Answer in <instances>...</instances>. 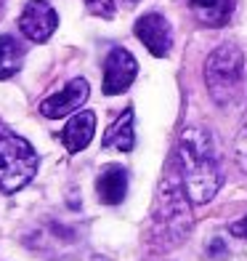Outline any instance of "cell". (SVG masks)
I'll use <instances>...</instances> for the list:
<instances>
[{
    "label": "cell",
    "mask_w": 247,
    "mask_h": 261,
    "mask_svg": "<svg viewBox=\"0 0 247 261\" xmlns=\"http://www.w3.org/2000/svg\"><path fill=\"white\" fill-rule=\"evenodd\" d=\"M181 168V179L186 187V195L194 205L210 203L223 184V165L221 152L215 147V139L207 128H186L178 139V152H175Z\"/></svg>",
    "instance_id": "obj_1"
},
{
    "label": "cell",
    "mask_w": 247,
    "mask_h": 261,
    "mask_svg": "<svg viewBox=\"0 0 247 261\" xmlns=\"http://www.w3.org/2000/svg\"><path fill=\"white\" fill-rule=\"evenodd\" d=\"M192 232V200L186 195L181 179L178 160L165 168V176L157 189L155 211H151L149 227V248L155 253H168L178 248Z\"/></svg>",
    "instance_id": "obj_2"
},
{
    "label": "cell",
    "mask_w": 247,
    "mask_h": 261,
    "mask_svg": "<svg viewBox=\"0 0 247 261\" xmlns=\"http://www.w3.org/2000/svg\"><path fill=\"white\" fill-rule=\"evenodd\" d=\"M40 158L24 136L0 123V192L14 195L27 187L38 173Z\"/></svg>",
    "instance_id": "obj_3"
},
{
    "label": "cell",
    "mask_w": 247,
    "mask_h": 261,
    "mask_svg": "<svg viewBox=\"0 0 247 261\" xmlns=\"http://www.w3.org/2000/svg\"><path fill=\"white\" fill-rule=\"evenodd\" d=\"M242 69H244V56L239 51V45L221 43L218 48L210 51L205 62V83L215 104L229 107L239 99Z\"/></svg>",
    "instance_id": "obj_4"
},
{
    "label": "cell",
    "mask_w": 247,
    "mask_h": 261,
    "mask_svg": "<svg viewBox=\"0 0 247 261\" xmlns=\"http://www.w3.org/2000/svg\"><path fill=\"white\" fill-rule=\"evenodd\" d=\"M58 27V14L48 0H29L19 16V30L32 43H48Z\"/></svg>",
    "instance_id": "obj_5"
},
{
    "label": "cell",
    "mask_w": 247,
    "mask_h": 261,
    "mask_svg": "<svg viewBox=\"0 0 247 261\" xmlns=\"http://www.w3.org/2000/svg\"><path fill=\"white\" fill-rule=\"evenodd\" d=\"M136 75H138V62L133 59V54L125 48H112L107 54V62H104V93L107 96L125 93L133 86Z\"/></svg>",
    "instance_id": "obj_6"
},
{
    "label": "cell",
    "mask_w": 247,
    "mask_h": 261,
    "mask_svg": "<svg viewBox=\"0 0 247 261\" xmlns=\"http://www.w3.org/2000/svg\"><path fill=\"white\" fill-rule=\"evenodd\" d=\"M136 38L146 45V51L151 56H160L165 59L173 48V30H170V21L165 19L162 14L151 11V14H144L136 21Z\"/></svg>",
    "instance_id": "obj_7"
},
{
    "label": "cell",
    "mask_w": 247,
    "mask_h": 261,
    "mask_svg": "<svg viewBox=\"0 0 247 261\" xmlns=\"http://www.w3.org/2000/svg\"><path fill=\"white\" fill-rule=\"evenodd\" d=\"M88 93H90L88 80L85 77H75V80H69L58 93H53V96H48V99L40 104V115L51 117V120L67 117V115L77 112L80 107L88 101Z\"/></svg>",
    "instance_id": "obj_8"
},
{
    "label": "cell",
    "mask_w": 247,
    "mask_h": 261,
    "mask_svg": "<svg viewBox=\"0 0 247 261\" xmlns=\"http://www.w3.org/2000/svg\"><path fill=\"white\" fill-rule=\"evenodd\" d=\"M93 134H96V115H93L90 110H82L75 117H69V123L64 125L61 144L67 147V152L75 155V152H82L90 144Z\"/></svg>",
    "instance_id": "obj_9"
},
{
    "label": "cell",
    "mask_w": 247,
    "mask_h": 261,
    "mask_svg": "<svg viewBox=\"0 0 247 261\" xmlns=\"http://www.w3.org/2000/svg\"><path fill=\"white\" fill-rule=\"evenodd\" d=\"M189 8L199 24L223 27L237 8V0H189Z\"/></svg>",
    "instance_id": "obj_10"
},
{
    "label": "cell",
    "mask_w": 247,
    "mask_h": 261,
    "mask_svg": "<svg viewBox=\"0 0 247 261\" xmlns=\"http://www.w3.org/2000/svg\"><path fill=\"white\" fill-rule=\"evenodd\" d=\"M99 200L107 205H120L128 195V171L122 165H109L96 181Z\"/></svg>",
    "instance_id": "obj_11"
},
{
    "label": "cell",
    "mask_w": 247,
    "mask_h": 261,
    "mask_svg": "<svg viewBox=\"0 0 247 261\" xmlns=\"http://www.w3.org/2000/svg\"><path fill=\"white\" fill-rule=\"evenodd\" d=\"M104 147H114L120 152H131L136 147V130H133V110H128L117 117L109 125V130L104 134Z\"/></svg>",
    "instance_id": "obj_12"
},
{
    "label": "cell",
    "mask_w": 247,
    "mask_h": 261,
    "mask_svg": "<svg viewBox=\"0 0 247 261\" xmlns=\"http://www.w3.org/2000/svg\"><path fill=\"white\" fill-rule=\"evenodd\" d=\"M24 64V45L14 35H0V80L14 77Z\"/></svg>",
    "instance_id": "obj_13"
},
{
    "label": "cell",
    "mask_w": 247,
    "mask_h": 261,
    "mask_svg": "<svg viewBox=\"0 0 247 261\" xmlns=\"http://www.w3.org/2000/svg\"><path fill=\"white\" fill-rule=\"evenodd\" d=\"M234 158H237V165L247 173V123L239 128L237 141H234Z\"/></svg>",
    "instance_id": "obj_14"
},
{
    "label": "cell",
    "mask_w": 247,
    "mask_h": 261,
    "mask_svg": "<svg viewBox=\"0 0 247 261\" xmlns=\"http://www.w3.org/2000/svg\"><path fill=\"white\" fill-rule=\"evenodd\" d=\"M85 6H88L90 14H96V16H101V19H112L114 11H117L114 0H85Z\"/></svg>",
    "instance_id": "obj_15"
},
{
    "label": "cell",
    "mask_w": 247,
    "mask_h": 261,
    "mask_svg": "<svg viewBox=\"0 0 247 261\" xmlns=\"http://www.w3.org/2000/svg\"><path fill=\"white\" fill-rule=\"evenodd\" d=\"M231 234L244 237V240H247V216H244L242 221H237V224H231Z\"/></svg>",
    "instance_id": "obj_16"
},
{
    "label": "cell",
    "mask_w": 247,
    "mask_h": 261,
    "mask_svg": "<svg viewBox=\"0 0 247 261\" xmlns=\"http://www.w3.org/2000/svg\"><path fill=\"white\" fill-rule=\"evenodd\" d=\"M128 3H138V0H128Z\"/></svg>",
    "instance_id": "obj_17"
}]
</instances>
